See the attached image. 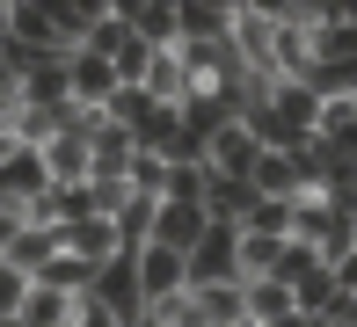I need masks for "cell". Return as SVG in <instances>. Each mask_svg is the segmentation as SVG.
<instances>
[{
	"instance_id": "obj_1",
	"label": "cell",
	"mask_w": 357,
	"mask_h": 327,
	"mask_svg": "<svg viewBox=\"0 0 357 327\" xmlns=\"http://www.w3.org/2000/svg\"><path fill=\"white\" fill-rule=\"evenodd\" d=\"M8 51L15 58H66L73 44H66V29H59V15H52V0H8Z\"/></svg>"
},
{
	"instance_id": "obj_2",
	"label": "cell",
	"mask_w": 357,
	"mask_h": 327,
	"mask_svg": "<svg viewBox=\"0 0 357 327\" xmlns=\"http://www.w3.org/2000/svg\"><path fill=\"white\" fill-rule=\"evenodd\" d=\"M88 305H102L117 327H132L146 320V291H139V255H117V262H102L95 269V291H88Z\"/></svg>"
},
{
	"instance_id": "obj_3",
	"label": "cell",
	"mask_w": 357,
	"mask_h": 327,
	"mask_svg": "<svg viewBox=\"0 0 357 327\" xmlns=\"http://www.w3.org/2000/svg\"><path fill=\"white\" fill-rule=\"evenodd\" d=\"M226 44H234V58L248 65V80H278V73H270V44H278V29H270L263 0H234V29H226Z\"/></svg>"
},
{
	"instance_id": "obj_4",
	"label": "cell",
	"mask_w": 357,
	"mask_h": 327,
	"mask_svg": "<svg viewBox=\"0 0 357 327\" xmlns=\"http://www.w3.org/2000/svg\"><path fill=\"white\" fill-rule=\"evenodd\" d=\"M197 284H248V276H241V225H212V233L190 248V291Z\"/></svg>"
},
{
	"instance_id": "obj_5",
	"label": "cell",
	"mask_w": 357,
	"mask_h": 327,
	"mask_svg": "<svg viewBox=\"0 0 357 327\" xmlns=\"http://www.w3.org/2000/svg\"><path fill=\"white\" fill-rule=\"evenodd\" d=\"M255 88H263V102L270 109H278V124L291 131V138H314V131H321V102H314V95H306V80H255Z\"/></svg>"
},
{
	"instance_id": "obj_6",
	"label": "cell",
	"mask_w": 357,
	"mask_h": 327,
	"mask_svg": "<svg viewBox=\"0 0 357 327\" xmlns=\"http://www.w3.org/2000/svg\"><path fill=\"white\" fill-rule=\"evenodd\" d=\"M139 291H146V305L183 298V291H190V255H175V248H139Z\"/></svg>"
},
{
	"instance_id": "obj_7",
	"label": "cell",
	"mask_w": 357,
	"mask_h": 327,
	"mask_svg": "<svg viewBox=\"0 0 357 327\" xmlns=\"http://www.w3.org/2000/svg\"><path fill=\"white\" fill-rule=\"evenodd\" d=\"M204 233H212V211H204V204H160V211H153V233H146V248L190 255Z\"/></svg>"
},
{
	"instance_id": "obj_8",
	"label": "cell",
	"mask_w": 357,
	"mask_h": 327,
	"mask_svg": "<svg viewBox=\"0 0 357 327\" xmlns=\"http://www.w3.org/2000/svg\"><path fill=\"white\" fill-rule=\"evenodd\" d=\"M255 160H263V145H255L248 138V124H226L219 131V138H212V153H204V168H212L219 175V182H255Z\"/></svg>"
},
{
	"instance_id": "obj_9",
	"label": "cell",
	"mask_w": 357,
	"mask_h": 327,
	"mask_svg": "<svg viewBox=\"0 0 357 327\" xmlns=\"http://www.w3.org/2000/svg\"><path fill=\"white\" fill-rule=\"evenodd\" d=\"M44 168H52V189H80V182L95 175V138H88L80 124L59 131V138L44 145Z\"/></svg>"
},
{
	"instance_id": "obj_10",
	"label": "cell",
	"mask_w": 357,
	"mask_h": 327,
	"mask_svg": "<svg viewBox=\"0 0 357 327\" xmlns=\"http://www.w3.org/2000/svg\"><path fill=\"white\" fill-rule=\"evenodd\" d=\"M117 15L132 22V37L146 51H175L183 44V29H175V0H117Z\"/></svg>"
},
{
	"instance_id": "obj_11",
	"label": "cell",
	"mask_w": 357,
	"mask_h": 327,
	"mask_svg": "<svg viewBox=\"0 0 357 327\" xmlns=\"http://www.w3.org/2000/svg\"><path fill=\"white\" fill-rule=\"evenodd\" d=\"M66 80H73V109H102L109 95L124 88L117 65H109L102 51H73V58H66Z\"/></svg>"
},
{
	"instance_id": "obj_12",
	"label": "cell",
	"mask_w": 357,
	"mask_h": 327,
	"mask_svg": "<svg viewBox=\"0 0 357 327\" xmlns=\"http://www.w3.org/2000/svg\"><path fill=\"white\" fill-rule=\"evenodd\" d=\"M190 320L197 327H241L248 320V284H197L190 291Z\"/></svg>"
},
{
	"instance_id": "obj_13",
	"label": "cell",
	"mask_w": 357,
	"mask_h": 327,
	"mask_svg": "<svg viewBox=\"0 0 357 327\" xmlns=\"http://www.w3.org/2000/svg\"><path fill=\"white\" fill-rule=\"evenodd\" d=\"M175 29H183V44H226L234 0H175Z\"/></svg>"
},
{
	"instance_id": "obj_14",
	"label": "cell",
	"mask_w": 357,
	"mask_h": 327,
	"mask_svg": "<svg viewBox=\"0 0 357 327\" xmlns=\"http://www.w3.org/2000/svg\"><path fill=\"white\" fill-rule=\"evenodd\" d=\"M66 255H80L88 269L117 262V255H124V240H117V218H80V225H66Z\"/></svg>"
},
{
	"instance_id": "obj_15",
	"label": "cell",
	"mask_w": 357,
	"mask_h": 327,
	"mask_svg": "<svg viewBox=\"0 0 357 327\" xmlns=\"http://www.w3.org/2000/svg\"><path fill=\"white\" fill-rule=\"evenodd\" d=\"M248 189H255V196H284V204H299V196H306V168H299V153H263Z\"/></svg>"
},
{
	"instance_id": "obj_16",
	"label": "cell",
	"mask_w": 357,
	"mask_h": 327,
	"mask_svg": "<svg viewBox=\"0 0 357 327\" xmlns=\"http://www.w3.org/2000/svg\"><path fill=\"white\" fill-rule=\"evenodd\" d=\"M80 305H88V298H66V291L29 284V298H22V313H15V327H73Z\"/></svg>"
},
{
	"instance_id": "obj_17",
	"label": "cell",
	"mask_w": 357,
	"mask_h": 327,
	"mask_svg": "<svg viewBox=\"0 0 357 327\" xmlns=\"http://www.w3.org/2000/svg\"><path fill=\"white\" fill-rule=\"evenodd\" d=\"M59 248H66V233H52V225H22V233H15V248L0 255V262H15L22 276H37V269H44V262H52Z\"/></svg>"
},
{
	"instance_id": "obj_18",
	"label": "cell",
	"mask_w": 357,
	"mask_h": 327,
	"mask_svg": "<svg viewBox=\"0 0 357 327\" xmlns=\"http://www.w3.org/2000/svg\"><path fill=\"white\" fill-rule=\"evenodd\" d=\"M29 284H44V291H66V298H88V291H95V269H88L80 255H66V248H59V255L44 262L37 276H29Z\"/></svg>"
},
{
	"instance_id": "obj_19",
	"label": "cell",
	"mask_w": 357,
	"mask_h": 327,
	"mask_svg": "<svg viewBox=\"0 0 357 327\" xmlns=\"http://www.w3.org/2000/svg\"><path fill=\"white\" fill-rule=\"evenodd\" d=\"M291 313H299V298H291L278 276H255V284H248V320H255V327H278V320H291Z\"/></svg>"
},
{
	"instance_id": "obj_20",
	"label": "cell",
	"mask_w": 357,
	"mask_h": 327,
	"mask_svg": "<svg viewBox=\"0 0 357 327\" xmlns=\"http://www.w3.org/2000/svg\"><path fill=\"white\" fill-rule=\"evenodd\" d=\"M204 211H212V225H248L255 189H248V182H219V175H212V196H204Z\"/></svg>"
},
{
	"instance_id": "obj_21",
	"label": "cell",
	"mask_w": 357,
	"mask_h": 327,
	"mask_svg": "<svg viewBox=\"0 0 357 327\" xmlns=\"http://www.w3.org/2000/svg\"><path fill=\"white\" fill-rule=\"evenodd\" d=\"M241 233H263V240H291V204L284 196H255V211H248V225Z\"/></svg>"
},
{
	"instance_id": "obj_22",
	"label": "cell",
	"mask_w": 357,
	"mask_h": 327,
	"mask_svg": "<svg viewBox=\"0 0 357 327\" xmlns=\"http://www.w3.org/2000/svg\"><path fill=\"white\" fill-rule=\"evenodd\" d=\"M132 196H153V204L168 196V160L160 153H139L132 145Z\"/></svg>"
},
{
	"instance_id": "obj_23",
	"label": "cell",
	"mask_w": 357,
	"mask_h": 327,
	"mask_svg": "<svg viewBox=\"0 0 357 327\" xmlns=\"http://www.w3.org/2000/svg\"><path fill=\"white\" fill-rule=\"evenodd\" d=\"M124 44H132V22H124V15H117V0H109V15H102V22H95V37L80 44V51H102V58H117Z\"/></svg>"
},
{
	"instance_id": "obj_24",
	"label": "cell",
	"mask_w": 357,
	"mask_h": 327,
	"mask_svg": "<svg viewBox=\"0 0 357 327\" xmlns=\"http://www.w3.org/2000/svg\"><path fill=\"white\" fill-rule=\"evenodd\" d=\"M314 269H328V262H321L314 248H299V240H291V248H284V262H278V284H284V291H299Z\"/></svg>"
},
{
	"instance_id": "obj_25",
	"label": "cell",
	"mask_w": 357,
	"mask_h": 327,
	"mask_svg": "<svg viewBox=\"0 0 357 327\" xmlns=\"http://www.w3.org/2000/svg\"><path fill=\"white\" fill-rule=\"evenodd\" d=\"M22 298H29V276L15 269V262H0V320L22 313Z\"/></svg>"
},
{
	"instance_id": "obj_26",
	"label": "cell",
	"mask_w": 357,
	"mask_h": 327,
	"mask_svg": "<svg viewBox=\"0 0 357 327\" xmlns=\"http://www.w3.org/2000/svg\"><path fill=\"white\" fill-rule=\"evenodd\" d=\"M328 320H335V327H357V291H335V305H328Z\"/></svg>"
},
{
	"instance_id": "obj_27",
	"label": "cell",
	"mask_w": 357,
	"mask_h": 327,
	"mask_svg": "<svg viewBox=\"0 0 357 327\" xmlns=\"http://www.w3.org/2000/svg\"><path fill=\"white\" fill-rule=\"evenodd\" d=\"M15 233H22V211H15V204H0V255L15 248Z\"/></svg>"
},
{
	"instance_id": "obj_28",
	"label": "cell",
	"mask_w": 357,
	"mask_h": 327,
	"mask_svg": "<svg viewBox=\"0 0 357 327\" xmlns=\"http://www.w3.org/2000/svg\"><path fill=\"white\" fill-rule=\"evenodd\" d=\"M335 291H357V248H350L343 262H335Z\"/></svg>"
},
{
	"instance_id": "obj_29",
	"label": "cell",
	"mask_w": 357,
	"mask_h": 327,
	"mask_svg": "<svg viewBox=\"0 0 357 327\" xmlns=\"http://www.w3.org/2000/svg\"><path fill=\"white\" fill-rule=\"evenodd\" d=\"M73 327H117V320H109L102 305H80V320H73Z\"/></svg>"
},
{
	"instance_id": "obj_30",
	"label": "cell",
	"mask_w": 357,
	"mask_h": 327,
	"mask_svg": "<svg viewBox=\"0 0 357 327\" xmlns=\"http://www.w3.org/2000/svg\"><path fill=\"white\" fill-rule=\"evenodd\" d=\"M0 88H15V51H8V37H0Z\"/></svg>"
},
{
	"instance_id": "obj_31",
	"label": "cell",
	"mask_w": 357,
	"mask_h": 327,
	"mask_svg": "<svg viewBox=\"0 0 357 327\" xmlns=\"http://www.w3.org/2000/svg\"><path fill=\"white\" fill-rule=\"evenodd\" d=\"M0 160H15V124L0 117Z\"/></svg>"
},
{
	"instance_id": "obj_32",
	"label": "cell",
	"mask_w": 357,
	"mask_h": 327,
	"mask_svg": "<svg viewBox=\"0 0 357 327\" xmlns=\"http://www.w3.org/2000/svg\"><path fill=\"white\" fill-rule=\"evenodd\" d=\"M132 327H160V320H132Z\"/></svg>"
},
{
	"instance_id": "obj_33",
	"label": "cell",
	"mask_w": 357,
	"mask_h": 327,
	"mask_svg": "<svg viewBox=\"0 0 357 327\" xmlns=\"http://www.w3.org/2000/svg\"><path fill=\"white\" fill-rule=\"evenodd\" d=\"M183 327H197V320H183Z\"/></svg>"
},
{
	"instance_id": "obj_34",
	"label": "cell",
	"mask_w": 357,
	"mask_h": 327,
	"mask_svg": "<svg viewBox=\"0 0 357 327\" xmlns=\"http://www.w3.org/2000/svg\"><path fill=\"white\" fill-rule=\"evenodd\" d=\"M321 327H335V320H321Z\"/></svg>"
},
{
	"instance_id": "obj_35",
	"label": "cell",
	"mask_w": 357,
	"mask_h": 327,
	"mask_svg": "<svg viewBox=\"0 0 357 327\" xmlns=\"http://www.w3.org/2000/svg\"><path fill=\"white\" fill-rule=\"evenodd\" d=\"M241 327H255V320H241Z\"/></svg>"
}]
</instances>
